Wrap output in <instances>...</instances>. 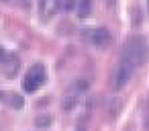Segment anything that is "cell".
<instances>
[{"instance_id": "12", "label": "cell", "mask_w": 149, "mask_h": 131, "mask_svg": "<svg viewBox=\"0 0 149 131\" xmlns=\"http://www.w3.org/2000/svg\"><path fill=\"white\" fill-rule=\"evenodd\" d=\"M74 90H76V92H84V90H88V82H86V80H76Z\"/></svg>"}, {"instance_id": "6", "label": "cell", "mask_w": 149, "mask_h": 131, "mask_svg": "<svg viewBox=\"0 0 149 131\" xmlns=\"http://www.w3.org/2000/svg\"><path fill=\"white\" fill-rule=\"evenodd\" d=\"M19 68H21V60H19V55H15V53H8V57L2 62L4 76H6V78H15V76L19 74Z\"/></svg>"}, {"instance_id": "2", "label": "cell", "mask_w": 149, "mask_h": 131, "mask_svg": "<svg viewBox=\"0 0 149 131\" xmlns=\"http://www.w3.org/2000/svg\"><path fill=\"white\" fill-rule=\"evenodd\" d=\"M45 82H47L45 66H43V64H35V66H31V68L27 70V74H25V78H23V90L29 92V94H33V92H37Z\"/></svg>"}, {"instance_id": "5", "label": "cell", "mask_w": 149, "mask_h": 131, "mask_svg": "<svg viewBox=\"0 0 149 131\" xmlns=\"http://www.w3.org/2000/svg\"><path fill=\"white\" fill-rule=\"evenodd\" d=\"M37 11H39L41 19L47 21V19L55 17V15L61 11V8H59V0H39V2H37Z\"/></svg>"}, {"instance_id": "10", "label": "cell", "mask_w": 149, "mask_h": 131, "mask_svg": "<svg viewBox=\"0 0 149 131\" xmlns=\"http://www.w3.org/2000/svg\"><path fill=\"white\" fill-rule=\"evenodd\" d=\"M51 123H53L51 115H39V117H35V127H49Z\"/></svg>"}, {"instance_id": "15", "label": "cell", "mask_w": 149, "mask_h": 131, "mask_svg": "<svg viewBox=\"0 0 149 131\" xmlns=\"http://www.w3.org/2000/svg\"><path fill=\"white\" fill-rule=\"evenodd\" d=\"M76 131H86V129H84V127H78V129H76Z\"/></svg>"}, {"instance_id": "1", "label": "cell", "mask_w": 149, "mask_h": 131, "mask_svg": "<svg viewBox=\"0 0 149 131\" xmlns=\"http://www.w3.org/2000/svg\"><path fill=\"white\" fill-rule=\"evenodd\" d=\"M147 57H149V45H147L145 37L133 35V37H129V39L125 41L120 60L129 62L133 68H139V66H143V64L147 62Z\"/></svg>"}, {"instance_id": "11", "label": "cell", "mask_w": 149, "mask_h": 131, "mask_svg": "<svg viewBox=\"0 0 149 131\" xmlns=\"http://www.w3.org/2000/svg\"><path fill=\"white\" fill-rule=\"evenodd\" d=\"M78 6V0H59V8L63 13H72Z\"/></svg>"}, {"instance_id": "14", "label": "cell", "mask_w": 149, "mask_h": 131, "mask_svg": "<svg viewBox=\"0 0 149 131\" xmlns=\"http://www.w3.org/2000/svg\"><path fill=\"white\" fill-rule=\"evenodd\" d=\"M143 125H145V129H149V117L145 119V123H143Z\"/></svg>"}, {"instance_id": "7", "label": "cell", "mask_w": 149, "mask_h": 131, "mask_svg": "<svg viewBox=\"0 0 149 131\" xmlns=\"http://www.w3.org/2000/svg\"><path fill=\"white\" fill-rule=\"evenodd\" d=\"M92 15V0H78V17L88 19Z\"/></svg>"}, {"instance_id": "13", "label": "cell", "mask_w": 149, "mask_h": 131, "mask_svg": "<svg viewBox=\"0 0 149 131\" xmlns=\"http://www.w3.org/2000/svg\"><path fill=\"white\" fill-rule=\"evenodd\" d=\"M6 57H8V51H6L4 47H0V62H4Z\"/></svg>"}, {"instance_id": "16", "label": "cell", "mask_w": 149, "mask_h": 131, "mask_svg": "<svg viewBox=\"0 0 149 131\" xmlns=\"http://www.w3.org/2000/svg\"><path fill=\"white\" fill-rule=\"evenodd\" d=\"M2 98H4V92H0V100H2Z\"/></svg>"}, {"instance_id": "9", "label": "cell", "mask_w": 149, "mask_h": 131, "mask_svg": "<svg viewBox=\"0 0 149 131\" xmlns=\"http://www.w3.org/2000/svg\"><path fill=\"white\" fill-rule=\"evenodd\" d=\"M6 102H8L10 109H23V106H25V98H23L21 94H8Z\"/></svg>"}, {"instance_id": "8", "label": "cell", "mask_w": 149, "mask_h": 131, "mask_svg": "<svg viewBox=\"0 0 149 131\" xmlns=\"http://www.w3.org/2000/svg\"><path fill=\"white\" fill-rule=\"evenodd\" d=\"M78 100H80V98H78V92H76V90H72L70 94H65V96H63V100H61V109L72 111V109L78 104Z\"/></svg>"}, {"instance_id": "17", "label": "cell", "mask_w": 149, "mask_h": 131, "mask_svg": "<svg viewBox=\"0 0 149 131\" xmlns=\"http://www.w3.org/2000/svg\"><path fill=\"white\" fill-rule=\"evenodd\" d=\"M147 11H149V0H147Z\"/></svg>"}, {"instance_id": "4", "label": "cell", "mask_w": 149, "mask_h": 131, "mask_svg": "<svg viewBox=\"0 0 149 131\" xmlns=\"http://www.w3.org/2000/svg\"><path fill=\"white\" fill-rule=\"evenodd\" d=\"M86 33H88V41H90L94 47H100V49L108 47L110 41H112V35H110V31H108L106 27H96V29L86 31Z\"/></svg>"}, {"instance_id": "18", "label": "cell", "mask_w": 149, "mask_h": 131, "mask_svg": "<svg viewBox=\"0 0 149 131\" xmlns=\"http://www.w3.org/2000/svg\"><path fill=\"white\" fill-rule=\"evenodd\" d=\"M2 2H6V0H2Z\"/></svg>"}, {"instance_id": "3", "label": "cell", "mask_w": 149, "mask_h": 131, "mask_svg": "<svg viewBox=\"0 0 149 131\" xmlns=\"http://www.w3.org/2000/svg\"><path fill=\"white\" fill-rule=\"evenodd\" d=\"M133 70H135V68H133L129 62L120 60V62L116 64V68L112 70V76H110V88H112L114 92L123 90V88L131 82V78H133Z\"/></svg>"}]
</instances>
